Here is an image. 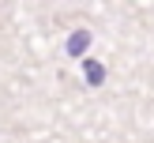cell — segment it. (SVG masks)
I'll return each instance as SVG.
<instances>
[{
	"label": "cell",
	"instance_id": "1",
	"mask_svg": "<svg viewBox=\"0 0 154 143\" xmlns=\"http://www.w3.org/2000/svg\"><path fill=\"white\" fill-rule=\"evenodd\" d=\"M87 45H90V34H87V30H79V34H72V38H68V53H75V57H79Z\"/></svg>",
	"mask_w": 154,
	"mask_h": 143
},
{
	"label": "cell",
	"instance_id": "2",
	"mask_svg": "<svg viewBox=\"0 0 154 143\" xmlns=\"http://www.w3.org/2000/svg\"><path fill=\"white\" fill-rule=\"evenodd\" d=\"M87 79H90V83H94V87H98V83H102V79H105V68H102V64H98V60H87Z\"/></svg>",
	"mask_w": 154,
	"mask_h": 143
}]
</instances>
